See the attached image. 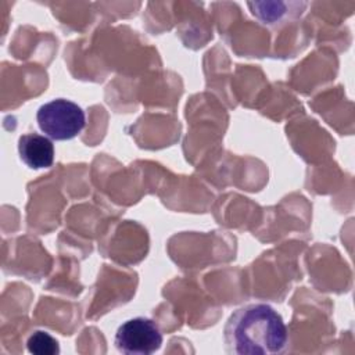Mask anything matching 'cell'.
<instances>
[{"label":"cell","mask_w":355,"mask_h":355,"mask_svg":"<svg viewBox=\"0 0 355 355\" xmlns=\"http://www.w3.org/2000/svg\"><path fill=\"white\" fill-rule=\"evenodd\" d=\"M223 341L232 355H277L287 348L288 331L282 315L270 305L248 304L230 315Z\"/></svg>","instance_id":"6da1fadb"},{"label":"cell","mask_w":355,"mask_h":355,"mask_svg":"<svg viewBox=\"0 0 355 355\" xmlns=\"http://www.w3.org/2000/svg\"><path fill=\"white\" fill-rule=\"evenodd\" d=\"M36 121L46 136L60 141L76 137L86 125V115L73 101L55 98L40 105Z\"/></svg>","instance_id":"7a4b0ae2"},{"label":"cell","mask_w":355,"mask_h":355,"mask_svg":"<svg viewBox=\"0 0 355 355\" xmlns=\"http://www.w3.org/2000/svg\"><path fill=\"white\" fill-rule=\"evenodd\" d=\"M162 334L154 320L137 316L122 323L115 334V347L128 355H150L159 349Z\"/></svg>","instance_id":"3957f363"},{"label":"cell","mask_w":355,"mask_h":355,"mask_svg":"<svg viewBox=\"0 0 355 355\" xmlns=\"http://www.w3.org/2000/svg\"><path fill=\"white\" fill-rule=\"evenodd\" d=\"M251 14L263 25L279 28L291 19H295L305 10L306 3L302 1H248Z\"/></svg>","instance_id":"277c9868"},{"label":"cell","mask_w":355,"mask_h":355,"mask_svg":"<svg viewBox=\"0 0 355 355\" xmlns=\"http://www.w3.org/2000/svg\"><path fill=\"white\" fill-rule=\"evenodd\" d=\"M21 159L32 169H43L53 165L54 146L50 139L37 133H26L18 140Z\"/></svg>","instance_id":"5b68a950"},{"label":"cell","mask_w":355,"mask_h":355,"mask_svg":"<svg viewBox=\"0 0 355 355\" xmlns=\"http://www.w3.org/2000/svg\"><path fill=\"white\" fill-rule=\"evenodd\" d=\"M26 348L31 354L36 355H57L60 354L58 341L43 330H36L29 336L26 341Z\"/></svg>","instance_id":"8992f818"}]
</instances>
